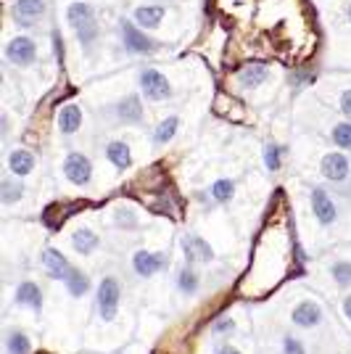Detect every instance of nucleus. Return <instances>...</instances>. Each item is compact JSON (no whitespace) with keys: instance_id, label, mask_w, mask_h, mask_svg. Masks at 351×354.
<instances>
[{"instance_id":"1","label":"nucleus","mask_w":351,"mask_h":354,"mask_svg":"<svg viewBox=\"0 0 351 354\" xmlns=\"http://www.w3.org/2000/svg\"><path fill=\"white\" fill-rule=\"evenodd\" d=\"M117 30H119L122 48H124L130 56H153V53L161 48L153 37H148V32L143 30V27H137V21H135V19L122 16V19H119V24H117Z\"/></svg>"},{"instance_id":"2","label":"nucleus","mask_w":351,"mask_h":354,"mask_svg":"<svg viewBox=\"0 0 351 354\" xmlns=\"http://www.w3.org/2000/svg\"><path fill=\"white\" fill-rule=\"evenodd\" d=\"M137 88H140V95L151 101V104H164L175 95V88L169 82V77L153 66H146L137 74Z\"/></svg>"},{"instance_id":"3","label":"nucleus","mask_w":351,"mask_h":354,"mask_svg":"<svg viewBox=\"0 0 351 354\" xmlns=\"http://www.w3.org/2000/svg\"><path fill=\"white\" fill-rule=\"evenodd\" d=\"M95 304H98V315L103 323H114L119 315V304H122V283L117 275H103L95 291Z\"/></svg>"},{"instance_id":"4","label":"nucleus","mask_w":351,"mask_h":354,"mask_svg":"<svg viewBox=\"0 0 351 354\" xmlns=\"http://www.w3.org/2000/svg\"><path fill=\"white\" fill-rule=\"evenodd\" d=\"M6 61L11 66H19V69H27L37 61V43L30 35H16L6 43V50H3Z\"/></svg>"},{"instance_id":"5","label":"nucleus","mask_w":351,"mask_h":354,"mask_svg":"<svg viewBox=\"0 0 351 354\" xmlns=\"http://www.w3.org/2000/svg\"><path fill=\"white\" fill-rule=\"evenodd\" d=\"M61 169H64V177L72 185H77V188H85V185H90V180H93V162H90V156H85L82 151H69Z\"/></svg>"},{"instance_id":"6","label":"nucleus","mask_w":351,"mask_h":354,"mask_svg":"<svg viewBox=\"0 0 351 354\" xmlns=\"http://www.w3.org/2000/svg\"><path fill=\"white\" fill-rule=\"evenodd\" d=\"M167 254H161V251H148V249H140L132 254V272L140 278V281H151V278H156L161 270H167Z\"/></svg>"},{"instance_id":"7","label":"nucleus","mask_w":351,"mask_h":354,"mask_svg":"<svg viewBox=\"0 0 351 354\" xmlns=\"http://www.w3.org/2000/svg\"><path fill=\"white\" fill-rule=\"evenodd\" d=\"M320 172L328 183H336V185L349 183L351 162H349V156H346V151H341V148H338V151L325 153V156H322V162H320Z\"/></svg>"},{"instance_id":"8","label":"nucleus","mask_w":351,"mask_h":354,"mask_svg":"<svg viewBox=\"0 0 351 354\" xmlns=\"http://www.w3.org/2000/svg\"><path fill=\"white\" fill-rule=\"evenodd\" d=\"M309 201H312V214H314V220L320 222L322 227H333V225H336L338 207H336V201H333V196L325 191L322 185L312 188Z\"/></svg>"},{"instance_id":"9","label":"nucleus","mask_w":351,"mask_h":354,"mask_svg":"<svg viewBox=\"0 0 351 354\" xmlns=\"http://www.w3.org/2000/svg\"><path fill=\"white\" fill-rule=\"evenodd\" d=\"M114 117H117L119 124H140L143 117H146V109H143V98L140 95H122L117 104H114Z\"/></svg>"},{"instance_id":"10","label":"nucleus","mask_w":351,"mask_h":354,"mask_svg":"<svg viewBox=\"0 0 351 354\" xmlns=\"http://www.w3.org/2000/svg\"><path fill=\"white\" fill-rule=\"evenodd\" d=\"M291 323L296 328H304V330H312V328H317L322 323V307L317 301H312V299H304V301H298L291 312Z\"/></svg>"},{"instance_id":"11","label":"nucleus","mask_w":351,"mask_h":354,"mask_svg":"<svg viewBox=\"0 0 351 354\" xmlns=\"http://www.w3.org/2000/svg\"><path fill=\"white\" fill-rule=\"evenodd\" d=\"M40 265H43L45 275H48L50 281H64L66 272L72 270L69 259H66L59 249H53V246H48V249L40 251Z\"/></svg>"},{"instance_id":"12","label":"nucleus","mask_w":351,"mask_h":354,"mask_svg":"<svg viewBox=\"0 0 351 354\" xmlns=\"http://www.w3.org/2000/svg\"><path fill=\"white\" fill-rule=\"evenodd\" d=\"M45 0H14L11 14H14L19 27H32L40 16H45Z\"/></svg>"},{"instance_id":"13","label":"nucleus","mask_w":351,"mask_h":354,"mask_svg":"<svg viewBox=\"0 0 351 354\" xmlns=\"http://www.w3.org/2000/svg\"><path fill=\"white\" fill-rule=\"evenodd\" d=\"M182 251H185V262L193 267L198 265V262H204V265L214 262V249H211L201 236H185Z\"/></svg>"},{"instance_id":"14","label":"nucleus","mask_w":351,"mask_h":354,"mask_svg":"<svg viewBox=\"0 0 351 354\" xmlns=\"http://www.w3.org/2000/svg\"><path fill=\"white\" fill-rule=\"evenodd\" d=\"M35 164H37V159L30 148H11L6 156V167L16 177H30L35 172Z\"/></svg>"},{"instance_id":"15","label":"nucleus","mask_w":351,"mask_h":354,"mask_svg":"<svg viewBox=\"0 0 351 354\" xmlns=\"http://www.w3.org/2000/svg\"><path fill=\"white\" fill-rule=\"evenodd\" d=\"M56 124H59V133L64 138H72V135L79 133L82 127V109L77 104H64L56 114Z\"/></svg>"},{"instance_id":"16","label":"nucleus","mask_w":351,"mask_h":354,"mask_svg":"<svg viewBox=\"0 0 351 354\" xmlns=\"http://www.w3.org/2000/svg\"><path fill=\"white\" fill-rule=\"evenodd\" d=\"M267 77H269V66H267L264 61H249V64H243V69L238 72V85L246 90H254V88H259V85H264Z\"/></svg>"},{"instance_id":"17","label":"nucleus","mask_w":351,"mask_h":354,"mask_svg":"<svg viewBox=\"0 0 351 354\" xmlns=\"http://www.w3.org/2000/svg\"><path fill=\"white\" fill-rule=\"evenodd\" d=\"M16 304L32 312H40L43 310V288L35 281H21L16 286Z\"/></svg>"},{"instance_id":"18","label":"nucleus","mask_w":351,"mask_h":354,"mask_svg":"<svg viewBox=\"0 0 351 354\" xmlns=\"http://www.w3.org/2000/svg\"><path fill=\"white\" fill-rule=\"evenodd\" d=\"M72 249L79 257H90L93 251L101 249V236L93 227H77L72 233Z\"/></svg>"},{"instance_id":"19","label":"nucleus","mask_w":351,"mask_h":354,"mask_svg":"<svg viewBox=\"0 0 351 354\" xmlns=\"http://www.w3.org/2000/svg\"><path fill=\"white\" fill-rule=\"evenodd\" d=\"M164 16H167V8H164V6L148 3V6H137L132 19L137 21V27H143V30L148 32V30H156L161 21H164Z\"/></svg>"},{"instance_id":"20","label":"nucleus","mask_w":351,"mask_h":354,"mask_svg":"<svg viewBox=\"0 0 351 354\" xmlns=\"http://www.w3.org/2000/svg\"><path fill=\"white\" fill-rule=\"evenodd\" d=\"M106 159L114 164L119 172H124L132 167V151L124 140H108L106 143Z\"/></svg>"},{"instance_id":"21","label":"nucleus","mask_w":351,"mask_h":354,"mask_svg":"<svg viewBox=\"0 0 351 354\" xmlns=\"http://www.w3.org/2000/svg\"><path fill=\"white\" fill-rule=\"evenodd\" d=\"M24 193H27V188H24L21 177L8 175V177H3V180H0V201H3L6 207H14L16 201H21V198H24Z\"/></svg>"},{"instance_id":"22","label":"nucleus","mask_w":351,"mask_h":354,"mask_svg":"<svg viewBox=\"0 0 351 354\" xmlns=\"http://www.w3.org/2000/svg\"><path fill=\"white\" fill-rule=\"evenodd\" d=\"M175 283H177V291H180L182 296H196L198 291H201V275L196 272V267L193 265L180 267Z\"/></svg>"},{"instance_id":"23","label":"nucleus","mask_w":351,"mask_h":354,"mask_svg":"<svg viewBox=\"0 0 351 354\" xmlns=\"http://www.w3.org/2000/svg\"><path fill=\"white\" fill-rule=\"evenodd\" d=\"M177 130H180V117L172 114V117H164L153 127V146H169L175 140Z\"/></svg>"},{"instance_id":"24","label":"nucleus","mask_w":351,"mask_h":354,"mask_svg":"<svg viewBox=\"0 0 351 354\" xmlns=\"http://www.w3.org/2000/svg\"><path fill=\"white\" fill-rule=\"evenodd\" d=\"M90 19H95V8L90 6L88 0H74V3H69V8H66V21H69L72 30L82 27Z\"/></svg>"},{"instance_id":"25","label":"nucleus","mask_w":351,"mask_h":354,"mask_svg":"<svg viewBox=\"0 0 351 354\" xmlns=\"http://www.w3.org/2000/svg\"><path fill=\"white\" fill-rule=\"evenodd\" d=\"M64 286H66L69 296H74V299H82V296L90 294V278L82 272V270H77V267H72V270L66 272Z\"/></svg>"},{"instance_id":"26","label":"nucleus","mask_w":351,"mask_h":354,"mask_svg":"<svg viewBox=\"0 0 351 354\" xmlns=\"http://www.w3.org/2000/svg\"><path fill=\"white\" fill-rule=\"evenodd\" d=\"M74 35H77V43H79V48H82L85 53H90V50L95 48V43H98V37H101L98 19H90V21H85L82 27H77V30H74Z\"/></svg>"},{"instance_id":"27","label":"nucleus","mask_w":351,"mask_h":354,"mask_svg":"<svg viewBox=\"0 0 351 354\" xmlns=\"http://www.w3.org/2000/svg\"><path fill=\"white\" fill-rule=\"evenodd\" d=\"M32 352V339L27 330L21 328H11L6 336V354H30Z\"/></svg>"},{"instance_id":"28","label":"nucleus","mask_w":351,"mask_h":354,"mask_svg":"<svg viewBox=\"0 0 351 354\" xmlns=\"http://www.w3.org/2000/svg\"><path fill=\"white\" fill-rule=\"evenodd\" d=\"M209 196H211V201H217V204H227V201H233V196H235V183L230 177H220V180L211 183Z\"/></svg>"},{"instance_id":"29","label":"nucleus","mask_w":351,"mask_h":354,"mask_svg":"<svg viewBox=\"0 0 351 354\" xmlns=\"http://www.w3.org/2000/svg\"><path fill=\"white\" fill-rule=\"evenodd\" d=\"M330 140H333V146L341 148V151H351V119L336 122V124L330 127Z\"/></svg>"},{"instance_id":"30","label":"nucleus","mask_w":351,"mask_h":354,"mask_svg":"<svg viewBox=\"0 0 351 354\" xmlns=\"http://www.w3.org/2000/svg\"><path fill=\"white\" fill-rule=\"evenodd\" d=\"M114 227H117V230H137V227H140V220H137L135 209H130V207L114 209Z\"/></svg>"},{"instance_id":"31","label":"nucleus","mask_w":351,"mask_h":354,"mask_svg":"<svg viewBox=\"0 0 351 354\" xmlns=\"http://www.w3.org/2000/svg\"><path fill=\"white\" fill-rule=\"evenodd\" d=\"M283 153H285V148L280 146V143H267L264 146V167H267V172H280Z\"/></svg>"},{"instance_id":"32","label":"nucleus","mask_w":351,"mask_h":354,"mask_svg":"<svg viewBox=\"0 0 351 354\" xmlns=\"http://www.w3.org/2000/svg\"><path fill=\"white\" fill-rule=\"evenodd\" d=\"M330 275H333L336 286H341V288H349V286H351V262H346V259H338V262H333V265H330Z\"/></svg>"},{"instance_id":"33","label":"nucleus","mask_w":351,"mask_h":354,"mask_svg":"<svg viewBox=\"0 0 351 354\" xmlns=\"http://www.w3.org/2000/svg\"><path fill=\"white\" fill-rule=\"evenodd\" d=\"M283 354H309V352H307V344L298 339V336L285 333L283 336Z\"/></svg>"},{"instance_id":"34","label":"nucleus","mask_w":351,"mask_h":354,"mask_svg":"<svg viewBox=\"0 0 351 354\" xmlns=\"http://www.w3.org/2000/svg\"><path fill=\"white\" fill-rule=\"evenodd\" d=\"M235 330V320L233 317H222L217 323L211 325V336H227V333H233Z\"/></svg>"},{"instance_id":"35","label":"nucleus","mask_w":351,"mask_h":354,"mask_svg":"<svg viewBox=\"0 0 351 354\" xmlns=\"http://www.w3.org/2000/svg\"><path fill=\"white\" fill-rule=\"evenodd\" d=\"M338 109L346 119H351V88H346L341 95H338Z\"/></svg>"},{"instance_id":"36","label":"nucleus","mask_w":351,"mask_h":354,"mask_svg":"<svg viewBox=\"0 0 351 354\" xmlns=\"http://www.w3.org/2000/svg\"><path fill=\"white\" fill-rule=\"evenodd\" d=\"M217 354H243L238 346H233V344H222V346H217Z\"/></svg>"},{"instance_id":"37","label":"nucleus","mask_w":351,"mask_h":354,"mask_svg":"<svg viewBox=\"0 0 351 354\" xmlns=\"http://www.w3.org/2000/svg\"><path fill=\"white\" fill-rule=\"evenodd\" d=\"M341 310H343V315H346V320L351 323V294L343 296V301H341Z\"/></svg>"},{"instance_id":"38","label":"nucleus","mask_w":351,"mask_h":354,"mask_svg":"<svg viewBox=\"0 0 351 354\" xmlns=\"http://www.w3.org/2000/svg\"><path fill=\"white\" fill-rule=\"evenodd\" d=\"M0 124H3V138H8V135H11V117L3 114V117H0Z\"/></svg>"},{"instance_id":"39","label":"nucleus","mask_w":351,"mask_h":354,"mask_svg":"<svg viewBox=\"0 0 351 354\" xmlns=\"http://www.w3.org/2000/svg\"><path fill=\"white\" fill-rule=\"evenodd\" d=\"M346 16H349V21H351V3H349V8H346Z\"/></svg>"}]
</instances>
